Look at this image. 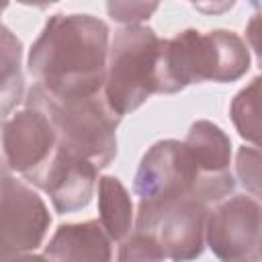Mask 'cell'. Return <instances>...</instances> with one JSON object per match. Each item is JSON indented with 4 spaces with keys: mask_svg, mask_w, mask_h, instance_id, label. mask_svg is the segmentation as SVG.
I'll return each instance as SVG.
<instances>
[{
    "mask_svg": "<svg viewBox=\"0 0 262 262\" xmlns=\"http://www.w3.org/2000/svg\"><path fill=\"white\" fill-rule=\"evenodd\" d=\"M182 143L203 178L209 205L225 199L235 184L229 170L231 139L227 133L211 121H196L190 125V131Z\"/></svg>",
    "mask_w": 262,
    "mask_h": 262,
    "instance_id": "obj_11",
    "label": "cell"
},
{
    "mask_svg": "<svg viewBox=\"0 0 262 262\" xmlns=\"http://www.w3.org/2000/svg\"><path fill=\"white\" fill-rule=\"evenodd\" d=\"M27 106L47 117L61 149L90 160L98 170L115 160L117 127L123 117L108 106L102 92L55 96L35 84L27 94Z\"/></svg>",
    "mask_w": 262,
    "mask_h": 262,
    "instance_id": "obj_3",
    "label": "cell"
},
{
    "mask_svg": "<svg viewBox=\"0 0 262 262\" xmlns=\"http://www.w3.org/2000/svg\"><path fill=\"white\" fill-rule=\"evenodd\" d=\"M237 176L254 196L260 194V151L256 145L242 147L237 151Z\"/></svg>",
    "mask_w": 262,
    "mask_h": 262,
    "instance_id": "obj_18",
    "label": "cell"
},
{
    "mask_svg": "<svg viewBox=\"0 0 262 262\" xmlns=\"http://www.w3.org/2000/svg\"><path fill=\"white\" fill-rule=\"evenodd\" d=\"M98 215L113 242H121L131 233L133 203L123 182L115 176L98 178Z\"/></svg>",
    "mask_w": 262,
    "mask_h": 262,
    "instance_id": "obj_14",
    "label": "cell"
},
{
    "mask_svg": "<svg viewBox=\"0 0 262 262\" xmlns=\"http://www.w3.org/2000/svg\"><path fill=\"white\" fill-rule=\"evenodd\" d=\"M113 239L98 219L84 223H66L55 229L45 246L43 258L49 260H111Z\"/></svg>",
    "mask_w": 262,
    "mask_h": 262,
    "instance_id": "obj_12",
    "label": "cell"
},
{
    "mask_svg": "<svg viewBox=\"0 0 262 262\" xmlns=\"http://www.w3.org/2000/svg\"><path fill=\"white\" fill-rule=\"evenodd\" d=\"M162 39L143 25H125L108 45L102 94L117 115L139 108L158 94V63Z\"/></svg>",
    "mask_w": 262,
    "mask_h": 262,
    "instance_id": "obj_4",
    "label": "cell"
},
{
    "mask_svg": "<svg viewBox=\"0 0 262 262\" xmlns=\"http://www.w3.org/2000/svg\"><path fill=\"white\" fill-rule=\"evenodd\" d=\"M121 262L129 260H164V252L160 244L145 231H133L125 239H121V250L117 254Z\"/></svg>",
    "mask_w": 262,
    "mask_h": 262,
    "instance_id": "obj_17",
    "label": "cell"
},
{
    "mask_svg": "<svg viewBox=\"0 0 262 262\" xmlns=\"http://www.w3.org/2000/svg\"><path fill=\"white\" fill-rule=\"evenodd\" d=\"M18 4H25V6H35V8H47L49 4H55L59 0H16Z\"/></svg>",
    "mask_w": 262,
    "mask_h": 262,
    "instance_id": "obj_20",
    "label": "cell"
},
{
    "mask_svg": "<svg viewBox=\"0 0 262 262\" xmlns=\"http://www.w3.org/2000/svg\"><path fill=\"white\" fill-rule=\"evenodd\" d=\"M98 168L76 154L57 145L47 166L31 180V184L45 190L57 213H74L84 209L94 192Z\"/></svg>",
    "mask_w": 262,
    "mask_h": 262,
    "instance_id": "obj_10",
    "label": "cell"
},
{
    "mask_svg": "<svg viewBox=\"0 0 262 262\" xmlns=\"http://www.w3.org/2000/svg\"><path fill=\"white\" fill-rule=\"evenodd\" d=\"M23 98V43L8 27L0 25V119L10 115Z\"/></svg>",
    "mask_w": 262,
    "mask_h": 262,
    "instance_id": "obj_13",
    "label": "cell"
},
{
    "mask_svg": "<svg viewBox=\"0 0 262 262\" xmlns=\"http://www.w3.org/2000/svg\"><path fill=\"white\" fill-rule=\"evenodd\" d=\"M2 154L12 172L33 180L53 158L57 149V137L47 117L27 106L2 123L0 129Z\"/></svg>",
    "mask_w": 262,
    "mask_h": 262,
    "instance_id": "obj_9",
    "label": "cell"
},
{
    "mask_svg": "<svg viewBox=\"0 0 262 262\" xmlns=\"http://www.w3.org/2000/svg\"><path fill=\"white\" fill-rule=\"evenodd\" d=\"M133 192L139 199V205L184 194H192L209 203L196 166L192 164L184 143L176 139H162L145 151L135 174Z\"/></svg>",
    "mask_w": 262,
    "mask_h": 262,
    "instance_id": "obj_7",
    "label": "cell"
},
{
    "mask_svg": "<svg viewBox=\"0 0 262 262\" xmlns=\"http://www.w3.org/2000/svg\"><path fill=\"white\" fill-rule=\"evenodd\" d=\"M49 223L43 199L12 170H0V260L31 256L43 244Z\"/></svg>",
    "mask_w": 262,
    "mask_h": 262,
    "instance_id": "obj_6",
    "label": "cell"
},
{
    "mask_svg": "<svg viewBox=\"0 0 262 262\" xmlns=\"http://www.w3.org/2000/svg\"><path fill=\"white\" fill-rule=\"evenodd\" d=\"M108 27L90 14H53L29 51L37 86L55 96L102 92Z\"/></svg>",
    "mask_w": 262,
    "mask_h": 262,
    "instance_id": "obj_1",
    "label": "cell"
},
{
    "mask_svg": "<svg viewBox=\"0 0 262 262\" xmlns=\"http://www.w3.org/2000/svg\"><path fill=\"white\" fill-rule=\"evenodd\" d=\"M260 78H254L250 86H246L237 96L233 98L229 106L231 121L237 129V133L246 139L258 145L260 141Z\"/></svg>",
    "mask_w": 262,
    "mask_h": 262,
    "instance_id": "obj_15",
    "label": "cell"
},
{
    "mask_svg": "<svg viewBox=\"0 0 262 262\" xmlns=\"http://www.w3.org/2000/svg\"><path fill=\"white\" fill-rule=\"evenodd\" d=\"M215 209L207 211L205 244L209 250L227 262H258L260 260V203L256 196L235 194L217 201Z\"/></svg>",
    "mask_w": 262,
    "mask_h": 262,
    "instance_id": "obj_8",
    "label": "cell"
},
{
    "mask_svg": "<svg viewBox=\"0 0 262 262\" xmlns=\"http://www.w3.org/2000/svg\"><path fill=\"white\" fill-rule=\"evenodd\" d=\"M207 211L209 203L184 194L139 205L133 223L137 231L149 233L160 244L166 258L192 260L201 256L205 248Z\"/></svg>",
    "mask_w": 262,
    "mask_h": 262,
    "instance_id": "obj_5",
    "label": "cell"
},
{
    "mask_svg": "<svg viewBox=\"0 0 262 262\" xmlns=\"http://www.w3.org/2000/svg\"><path fill=\"white\" fill-rule=\"evenodd\" d=\"M6 6H8V0H0V14L6 10Z\"/></svg>",
    "mask_w": 262,
    "mask_h": 262,
    "instance_id": "obj_21",
    "label": "cell"
},
{
    "mask_svg": "<svg viewBox=\"0 0 262 262\" xmlns=\"http://www.w3.org/2000/svg\"><path fill=\"white\" fill-rule=\"evenodd\" d=\"M203 14H223L235 6L237 0H188Z\"/></svg>",
    "mask_w": 262,
    "mask_h": 262,
    "instance_id": "obj_19",
    "label": "cell"
},
{
    "mask_svg": "<svg viewBox=\"0 0 262 262\" xmlns=\"http://www.w3.org/2000/svg\"><path fill=\"white\" fill-rule=\"evenodd\" d=\"M160 6V0H106L108 16L121 25H139Z\"/></svg>",
    "mask_w": 262,
    "mask_h": 262,
    "instance_id": "obj_16",
    "label": "cell"
},
{
    "mask_svg": "<svg viewBox=\"0 0 262 262\" xmlns=\"http://www.w3.org/2000/svg\"><path fill=\"white\" fill-rule=\"evenodd\" d=\"M250 70V51L233 31L186 29L162 39L158 94H174L201 82H235Z\"/></svg>",
    "mask_w": 262,
    "mask_h": 262,
    "instance_id": "obj_2",
    "label": "cell"
}]
</instances>
